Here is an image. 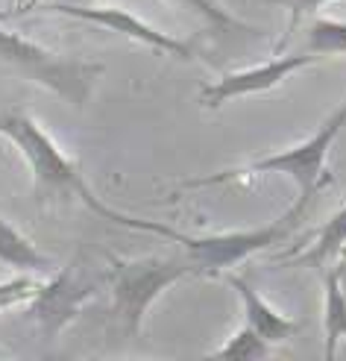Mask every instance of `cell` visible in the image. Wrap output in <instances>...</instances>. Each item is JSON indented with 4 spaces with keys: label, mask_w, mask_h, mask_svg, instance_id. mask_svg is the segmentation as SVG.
<instances>
[{
    "label": "cell",
    "mask_w": 346,
    "mask_h": 361,
    "mask_svg": "<svg viewBox=\"0 0 346 361\" xmlns=\"http://www.w3.org/2000/svg\"><path fill=\"white\" fill-rule=\"evenodd\" d=\"M0 135L12 141L15 150L24 156L27 168L32 173V194L42 206L53 200H80L88 212H94L103 221H112L132 232H153L156 221H141V218H132V214H123L112 206H106L85 183L77 161L53 141V135L32 115L21 109L0 112Z\"/></svg>",
    "instance_id": "6da1fadb"
},
{
    "label": "cell",
    "mask_w": 346,
    "mask_h": 361,
    "mask_svg": "<svg viewBox=\"0 0 346 361\" xmlns=\"http://www.w3.org/2000/svg\"><path fill=\"white\" fill-rule=\"evenodd\" d=\"M346 126V100L338 106V109L326 118L317 133L311 138H305L299 144L279 153H270L261 159H252L247 165H235L226 168L221 173H209V176H197V179H182L179 188H211V185H223V183H235V179H252V176H261V173H282L290 176L297 183L299 194L305 197H314L323 188H329L335 183V176L329 173V153L335 147V141L340 135V130Z\"/></svg>",
    "instance_id": "7a4b0ae2"
},
{
    "label": "cell",
    "mask_w": 346,
    "mask_h": 361,
    "mask_svg": "<svg viewBox=\"0 0 346 361\" xmlns=\"http://www.w3.org/2000/svg\"><path fill=\"white\" fill-rule=\"evenodd\" d=\"M314 206V197L297 194V200L290 203L276 221H270L256 229H229V232H214V235H185V232L171 229L168 241L179 244L197 264V276H221L229 274L235 264L247 262L261 250L276 247L294 232Z\"/></svg>",
    "instance_id": "3957f363"
},
{
    "label": "cell",
    "mask_w": 346,
    "mask_h": 361,
    "mask_svg": "<svg viewBox=\"0 0 346 361\" xmlns=\"http://www.w3.org/2000/svg\"><path fill=\"white\" fill-rule=\"evenodd\" d=\"M185 276H197V264L191 256L109 259L106 282L112 291V317L121 332L126 338H138L153 302Z\"/></svg>",
    "instance_id": "277c9868"
},
{
    "label": "cell",
    "mask_w": 346,
    "mask_h": 361,
    "mask_svg": "<svg viewBox=\"0 0 346 361\" xmlns=\"http://www.w3.org/2000/svg\"><path fill=\"white\" fill-rule=\"evenodd\" d=\"M0 62L18 71L30 82L53 92L59 100L74 106V109H82L88 103L91 92H94V85L103 74L100 62L59 56V53L35 44L6 27H0Z\"/></svg>",
    "instance_id": "5b68a950"
},
{
    "label": "cell",
    "mask_w": 346,
    "mask_h": 361,
    "mask_svg": "<svg viewBox=\"0 0 346 361\" xmlns=\"http://www.w3.org/2000/svg\"><path fill=\"white\" fill-rule=\"evenodd\" d=\"M39 9V12H56V15H65V18H77V21H88V24H97L115 35H123L135 44H144V47H153L159 53H168L173 59H182V62H194L197 59V47L176 39L171 32H161L159 27L147 24L144 18L132 15L130 9H121V6H88V4H68V0H53V4H32L27 12Z\"/></svg>",
    "instance_id": "8992f818"
},
{
    "label": "cell",
    "mask_w": 346,
    "mask_h": 361,
    "mask_svg": "<svg viewBox=\"0 0 346 361\" xmlns=\"http://www.w3.org/2000/svg\"><path fill=\"white\" fill-rule=\"evenodd\" d=\"M97 282L100 279H94L80 264H68V267L56 270V274L42 285V291L35 294V300L27 305V314L35 320L42 338H47V341L56 338L68 323L94 300Z\"/></svg>",
    "instance_id": "52a82bcc"
},
{
    "label": "cell",
    "mask_w": 346,
    "mask_h": 361,
    "mask_svg": "<svg viewBox=\"0 0 346 361\" xmlns=\"http://www.w3.org/2000/svg\"><path fill=\"white\" fill-rule=\"evenodd\" d=\"M314 62H320V56H314V53H285V56H273L261 65L232 71V74H223L221 80L209 82L203 92H199V103H203L206 109H221V106L238 100V97L273 92L276 85L294 77L297 71L314 65Z\"/></svg>",
    "instance_id": "ba28073f"
},
{
    "label": "cell",
    "mask_w": 346,
    "mask_h": 361,
    "mask_svg": "<svg viewBox=\"0 0 346 361\" xmlns=\"http://www.w3.org/2000/svg\"><path fill=\"white\" fill-rule=\"evenodd\" d=\"M223 279L235 288V294H238V300H241V305H244L247 323L267 341L270 347H273V344H285L288 338L297 335L299 323H297L294 317H288V314H282V312L273 309V305H270L244 276H238V274H232V270H229V274H223Z\"/></svg>",
    "instance_id": "9c48e42d"
},
{
    "label": "cell",
    "mask_w": 346,
    "mask_h": 361,
    "mask_svg": "<svg viewBox=\"0 0 346 361\" xmlns=\"http://www.w3.org/2000/svg\"><path fill=\"white\" fill-rule=\"evenodd\" d=\"M343 247H346V206L338 209L332 218L317 229L314 241L308 244L305 250L279 252L273 262L285 264V267H314V270H326L332 262H338Z\"/></svg>",
    "instance_id": "30bf717a"
},
{
    "label": "cell",
    "mask_w": 346,
    "mask_h": 361,
    "mask_svg": "<svg viewBox=\"0 0 346 361\" xmlns=\"http://www.w3.org/2000/svg\"><path fill=\"white\" fill-rule=\"evenodd\" d=\"M340 341H346V279L338 267L323 270V358L338 355Z\"/></svg>",
    "instance_id": "8fae6325"
},
{
    "label": "cell",
    "mask_w": 346,
    "mask_h": 361,
    "mask_svg": "<svg viewBox=\"0 0 346 361\" xmlns=\"http://www.w3.org/2000/svg\"><path fill=\"white\" fill-rule=\"evenodd\" d=\"M0 264L12 267L15 274L47 276L56 270V262L35 247L27 235H21L6 218H0Z\"/></svg>",
    "instance_id": "7c38bea8"
},
{
    "label": "cell",
    "mask_w": 346,
    "mask_h": 361,
    "mask_svg": "<svg viewBox=\"0 0 346 361\" xmlns=\"http://www.w3.org/2000/svg\"><path fill=\"white\" fill-rule=\"evenodd\" d=\"M305 50L314 56H346V21L335 18H314L308 24Z\"/></svg>",
    "instance_id": "4fadbf2b"
},
{
    "label": "cell",
    "mask_w": 346,
    "mask_h": 361,
    "mask_svg": "<svg viewBox=\"0 0 346 361\" xmlns=\"http://www.w3.org/2000/svg\"><path fill=\"white\" fill-rule=\"evenodd\" d=\"M270 353V344L267 341L249 326V323H244V326L235 332L232 338H226L223 347L211 350L209 355L214 358H229V361H256V358H264Z\"/></svg>",
    "instance_id": "5bb4252c"
},
{
    "label": "cell",
    "mask_w": 346,
    "mask_h": 361,
    "mask_svg": "<svg viewBox=\"0 0 346 361\" xmlns=\"http://www.w3.org/2000/svg\"><path fill=\"white\" fill-rule=\"evenodd\" d=\"M176 4H182L185 9H194L197 15H203L206 21L217 30H232V32H249V35H259L261 30L259 27H249L244 24L241 18H235L221 0H176Z\"/></svg>",
    "instance_id": "9a60e30c"
},
{
    "label": "cell",
    "mask_w": 346,
    "mask_h": 361,
    "mask_svg": "<svg viewBox=\"0 0 346 361\" xmlns=\"http://www.w3.org/2000/svg\"><path fill=\"white\" fill-rule=\"evenodd\" d=\"M42 279H35V274H18L12 279L0 282V312L9 309H21L35 300V294L42 291Z\"/></svg>",
    "instance_id": "2e32d148"
},
{
    "label": "cell",
    "mask_w": 346,
    "mask_h": 361,
    "mask_svg": "<svg viewBox=\"0 0 346 361\" xmlns=\"http://www.w3.org/2000/svg\"><path fill=\"white\" fill-rule=\"evenodd\" d=\"M267 4H276V6H285L288 9V27H285V35H282V39H279V50L290 42V35H294L297 32V27L305 21V18H314L326 4H332V0H267Z\"/></svg>",
    "instance_id": "e0dca14e"
},
{
    "label": "cell",
    "mask_w": 346,
    "mask_h": 361,
    "mask_svg": "<svg viewBox=\"0 0 346 361\" xmlns=\"http://www.w3.org/2000/svg\"><path fill=\"white\" fill-rule=\"evenodd\" d=\"M335 267H338V270H340V276H343V279H346V247H343V250H340V256H338V264H335Z\"/></svg>",
    "instance_id": "ac0fdd59"
},
{
    "label": "cell",
    "mask_w": 346,
    "mask_h": 361,
    "mask_svg": "<svg viewBox=\"0 0 346 361\" xmlns=\"http://www.w3.org/2000/svg\"><path fill=\"white\" fill-rule=\"evenodd\" d=\"M68 4H85V0H68Z\"/></svg>",
    "instance_id": "d6986e66"
}]
</instances>
